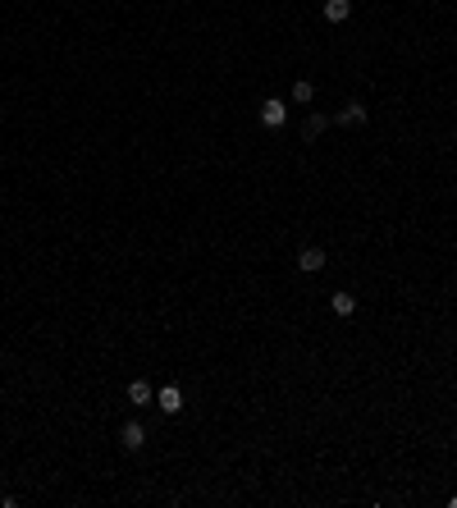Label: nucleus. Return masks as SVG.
I'll return each mask as SVG.
<instances>
[{"instance_id": "f257e3e1", "label": "nucleus", "mask_w": 457, "mask_h": 508, "mask_svg": "<svg viewBox=\"0 0 457 508\" xmlns=\"http://www.w3.org/2000/svg\"><path fill=\"white\" fill-rule=\"evenodd\" d=\"M119 444L128 453H138L142 444H147V426H142V421H124V431H119Z\"/></svg>"}, {"instance_id": "f03ea898", "label": "nucleus", "mask_w": 457, "mask_h": 508, "mask_svg": "<svg viewBox=\"0 0 457 508\" xmlns=\"http://www.w3.org/2000/svg\"><path fill=\"white\" fill-rule=\"evenodd\" d=\"M283 120H288V106L270 97V101L261 106V124H265V129H283Z\"/></svg>"}, {"instance_id": "7ed1b4c3", "label": "nucleus", "mask_w": 457, "mask_h": 508, "mask_svg": "<svg viewBox=\"0 0 457 508\" xmlns=\"http://www.w3.org/2000/svg\"><path fill=\"white\" fill-rule=\"evenodd\" d=\"M156 408H160L165 417H174V412H183V394H178L174 385H165L160 394H156Z\"/></svg>"}, {"instance_id": "20e7f679", "label": "nucleus", "mask_w": 457, "mask_h": 508, "mask_svg": "<svg viewBox=\"0 0 457 508\" xmlns=\"http://www.w3.org/2000/svg\"><path fill=\"white\" fill-rule=\"evenodd\" d=\"M325 261H329V256L320 252V247H302V252H297V265H302L306 275H316V270H325Z\"/></svg>"}, {"instance_id": "39448f33", "label": "nucleus", "mask_w": 457, "mask_h": 508, "mask_svg": "<svg viewBox=\"0 0 457 508\" xmlns=\"http://www.w3.org/2000/svg\"><path fill=\"white\" fill-rule=\"evenodd\" d=\"M128 403H133V408H151V403H156V389L147 385V380H133V385H128Z\"/></svg>"}, {"instance_id": "423d86ee", "label": "nucleus", "mask_w": 457, "mask_h": 508, "mask_svg": "<svg viewBox=\"0 0 457 508\" xmlns=\"http://www.w3.org/2000/svg\"><path fill=\"white\" fill-rule=\"evenodd\" d=\"M366 106H361V101H348V106H343V110H338V124H366Z\"/></svg>"}, {"instance_id": "0eeeda50", "label": "nucleus", "mask_w": 457, "mask_h": 508, "mask_svg": "<svg viewBox=\"0 0 457 508\" xmlns=\"http://www.w3.org/2000/svg\"><path fill=\"white\" fill-rule=\"evenodd\" d=\"M329 307H334V316H352V311H357V298H352V293H329Z\"/></svg>"}, {"instance_id": "6e6552de", "label": "nucleus", "mask_w": 457, "mask_h": 508, "mask_svg": "<svg viewBox=\"0 0 457 508\" xmlns=\"http://www.w3.org/2000/svg\"><path fill=\"white\" fill-rule=\"evenodd\" d=\"M352 14V0H325V19L329 23H343Z\"/></svg>"}, {"instance_id": "1a4fd4ad", "label": "nucleus", "mask_w": 457, "mask_h": 508, "mask_svg": "<svg viewBox=\"0 0 457 508\" xmlns=\"http://www.w3.org/2000/svg\"><path fill=\"white\" fill-rule=\"evenodd\" d=\"M293 101H297V106H311V101H316V83L297 78V83H293Z\"/></svg>"}, {"instance_id": "9d476101", "label": "nucleus", "mask_w": 457, "mask_h": 508, "mask_svg": "<svg viewBox=\"0 0 457 508\" xmlns=\"http://www.w3.org/2000/svg\"><path fill=\"white\" fill-rule=\"evenodd\" d=\"M325 129H329L325 115H311V120H306V129H302V138H306V142H316V138H320Z\"/></svg>"}]
</instances>
